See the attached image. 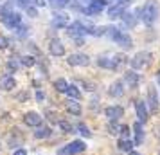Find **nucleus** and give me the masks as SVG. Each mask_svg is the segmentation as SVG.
Listing matches in <instances>:
<instances>
[{
    "instance_id": "1a4fd4ad",
    "label": "nucleus",
    "mask_w": 160,
    "mask_h": 155,
    "mask_svg": "<svg viewBox=\"0 0 160 155\" xmlns=\"http://www.w3.org/2000/svg\"><path fill=\"white\" fill-rule=\"evenodd\" d=\"M49 52H51L52 56H56V58L63 56V54H65V45H63V42L58 40V38L51 40V44H49Z\"/></svg>"
},
{
    "instance_id": "72a5a7b5",
    "label": "nucleus",
    "mask_w": 160,
    "mask_h": 155,
    "mask_svg": "<svg viewBox=\"0 0 160 155\" xmlns=\"http://www.w3.org/2000/svg\"><path fill=\"white\" fill-rule=\"evenodd\" d=\"M6 47H8V38L0 34V49H6Z\"/></svg>"
},
{
    "instance_id": "79ce46f5",
    "label": "nucleus",
    "mask_w": 160,
    "mask_h": 155,
    "mask_svg": "<svg viewBox=\"0 0 160 155\" xmlns=\"http://www.w3.org/2000/svg\"><path fill=\"white\" fill-rule=\"evenodd\" d=\"M130 155H140V153H137V152H133V150H131V152H130Z\"/></svg>"
},
{
    "instance_id": "aec40b11",
    "label": "nucleus",
    "mask_w": 160,
    "mask_h": 155,
    "mask_svg": "<svg viewBox=\"0 0 160 155\" xmlns=\"http://www.w3.org/2000/svg\"><path fill=\"white\" fill-rule=\"evenodd\" d=\"M133 128H135V144H142V141H144V132H142V123H140V121H137V123L133 125Z\"/></svg>"
},
{
    "instance_id": "37998d69",
    "label": "nucleus",
    "mask_w": 160,
    "mask_h": 155,
    "mask_svg": "<svg viewBox=\"0 0 160 155\" xmlns=\"http://www.w3.org/2000/svg\"><path fill=\"white\" fill-rule=\"evenodd\" d=\"M2 11H4V9H2V6H0V16H2Z\"/></svg>"
},
{
    "instance_id": "5701e85b",
    "label": "nucleus",
    "mask_w": 160,
    "mask_h": 155,
    "mask_svg": "<svg viewBox=\"0 0 160 155\" xmlns=\"http://www.w3.org/2000/svg\"><path fill=\"white\" fill-rule=\"evenodd\" d=\"M65 94L70 97V99H79V97H81V92L78 90V87H76V85H68V89H67Z\"/></svg>"
},
{
    "instance_id": "7c9ffc66",
    "label": "nucleus",
    "mask_w": 160,
    "mask_h": 155,
    "mask_svg": "<svg viewBox=\"0 0 160 155\" xmlns=\"http://www.w3.org/2000/svg\"><path fill=\"white\" fill-rule=\"evenodd\" d=\"M25 11H27V15H29L31 18H36V16H38L36 6H27V8H25Z\"/></svg>"
},
{
    "instance_id": "9d476101",
    "label": "nucleus",
    "mask_w": 160,
    "mask_h": 155,
    "mask_svg": "<svg viewBox=\"0 0 160 155\" xmlns=\"http://www.w3.org/2000/svg\"><path fill=\"white\" fill-rule=\"evenodd\" d=\"M68 63L74 67H85L90 63V58L87 54H81V52H76V54H70L68 56Z\"/></svg>"
},
{
    "instance_id": "9b49d317",
    "label": "nucleus",
    "mask_w": 160,
    "mask_h": 155,
    "mask_svg": "<svg viewBox=\"0 0 160 155\" xmlns=\"http://www.w3.org/2000/svg\"><path fill=\"white\" fill-rule=\"evenodd\" d=\"M51 23L54 29H61V27H67L68 25V16L65 13H54L51 18Z\"/></svg>"
},
{
    "instance_id": "f03ea898",
    "label": "nucleus",
    "mask_w": 160,
    "mask_h": 155,
    "mask_svg": "<svg viewBox=\"0 0 160 155\" xmlns=\"http://www.w3.org/2000/svg\"><path fill=\"white\" fill-rule=\"evenodd\" d=\"M106 34H108L113 42H117V45H121L122 49H131V36L126 33V31H121L117 29V27H106Z\"/></svg>"
},
{
    "instance_id": "c9c22d12",
    "label": "nucleus",
    "mask_w": 160,
    "mask_h": 155,
    "mask_svg": "<svg viewBox=\"0 0 160 155\" xmlns=\"http://www.w3.org/2000/svg\"><path fill=\"white\" fill-rule=\"evenodd\" d=\"M8 67L11 69V70H15V69H18V61H15V59H11L8 63Z\"/></svg>"
},
{
    "instance_id": "39448f33",
    "label": "nucleus",
    "mask_w": 160,
    "mask_h": 155,
    "mask_svg": "<svg viewBox=\"0 0 160 155\" xmlns=\"http://www.w3.org/2000/svg\"><path fill=\"white\" fill-rule=\"evenodd\" d=\"M151 52H148V51H140L137 52L133 58L130 59V65L133 70H137V69H142V67H148L149 63H151Z\"/></svg>"
},
{
    "instance_id": "b1692460",
    "label": "nucleus",
    "mask_w": 160,
    "mask_h": 155,
    "mask_svg": "<svg viewBox=\"0 0 160 155\" xmlns=\"http://www.w3.org/2000/svg\"><path fill=\"white\" fill-rule=\"evenodd\" d=\"M54 87H56V90H58V92H67V89H68V83H67L63 78H59V80H56Z\"/></svg>"
},
{
    "instance_id": "6ab92c4d",
    "label": "nucleus",
    "mask_w": 160,
    "mask_h": 155,
    "mask_svg": "<svg viewBox=\"0 0 160 155\" xmlns=\"http://www.w3.org/2000/svg\"><path fill=\"white\" fill-rule=\"evenodd\" d=\"M137 15L138 13H128V11H126V13L122 15L124 25H126V27H133V25L137 23Z\"/></svg>"
},
{
    "instance_id": "dca6fc26",
    "label": "nucleus",
    "mask_w": 160,
    "mask_h": 155,
    "mask_svg": "<svg viewBox=\"0 0 160 155\" xmlns=\"http://www.w3.org/2000/svg\"><path fill=\"white\" fill-rule=\"evenodd\" d=\"M16 87V80L15 78H13V76H2V78H0V89L2 90H13Z\"/></svg>"
},
{
    "instance_id": "bb28decb",
    "label": "nucleus",
    "mask_w": 160,
    "mask_h": 155,
    "mask_svg": "<svg viewBox=\"0 0 160 155\" xmlns=\"http://www.w3.org/2000/svg\"><path fill=\"white\" fill-rule=\"evenodd\" d=\"M20 63H22L23 67H32L36 63V59L32 58V56H22V58H20Z\"/></svg>"
},
{
    "instance_id": "2f4dec72",
    "label": "nucleus",
    "mask_w": 160,
    "mask_h": 155,
    "mask_svg": "<svg viewBox=\"0 0 160 155\" xmlns=\"http://www.w3.org/2000/svg\"><path fill=\"white\" fill-rule=\"evenodd\" d=\"M45 116L51 119L52 123H58V119H56L58 116H56V112H54V110H47V112H45Z\"/></svg>"
},
{
    "instance_id": "20e7f679",
    "label": "nucleus",
    "mask_w": 160,
    "mask_h": 155,
    "mask_svg": "<svg viewBox=\"0 0 160 155\" xmlns=\"http://www.w3.org/2000/svg\"><path fill=\"white\" fill-rule=\"evenodd\" d=\"M2 22L8 29H16L18 25H22V15L16 13V11H8L4 9L2 11Z\"/></svg>"
},
{
    "instance_id": "7ed1b4c3",
    "label": "nucleus",
    "mask_w": 160,
    "mask_h": 155,
    "mask_svg": "<svg viewBox=\"0 0 160 155\" xmlns=\"http://www.w3.org/2000/svg\"><path fill=\"white\" fill-rule=\"evenodd\" d=\"M126 61L124 54H113V56H99L97 58V65L104 67V69H117V67Z\"/></svg>"
},
{
    "instance_id": "a211bd4d",
    "label": "nucleus",
    "mask_w": 160,
    "mask_h": 155,
    "mask_svg": "<svg viewBox=\"0 0 160 155\" xmlns=\"http://www.w3.org/2000/svg\"><path fill=\"white\" fill-rule=\"evenodd\" d=\"M124 81H126L128 87L135 89V87L138 85V74L135 72V70H128V72L124 74Z\"/></svg>"
},
{
    "instance_id": "c85d7f7f",
    "label": "nucleus",
    "mask_w": 160,
    "mask_h": 155,
    "mask_svg": "<svg viewBox=\"0 0 160 155\" xmlns=\"http://www.w3.org/2000/svg\"><path fill=\"white\" fill-rule=\"evenodd\" d=\"M78 130H79V133L83 135V137H90V135H92V133H90V130H88V126L83 125V123H79V125H78Z\"/></svg>"
},
{
    "instance_id": "4be33fe9",
    "label": "nucleus",
    "mask_w": 160,
    "mask_h": 155,
    "mask_svg": "<svg viewBox=\"0 0 160 155\" xmlns=\"http://www.w3.org/2000/svg\"><path fill=\"white\" fill-rule=\"evenodd\" d=\"M34 137H36V139L51 137V128H47V126H38V130L34 132Z\"/></svg>"
},
{
    "instance_id": "0eeeda50",
    "label": "nucleus",
    "mask_w": 160,
    "mask_h": 155,
    "mask_svg": "<svg viewBox=\"0 0 160 155\" xmlns=\"http://www.w3.org/2000/svg\"><path fill=\"white\" fill-rule=\"evenodd\" d=\"M85 142L83 141H72V142H68L65 148H61L58 152V155H76V153H81V152H85Z\"/></svg>"
},
{
    "instance_id": "cd10ccee",
    "label": "nucleus",
    "mask_w": 160,
    "mask_h": 155,
    "mask_svg": "<svg viewBox=\"0 0 160 155\" xmlns=\"http://www.w3.org/2000/svg\"><path fill=\"white\" fill-rule=\"evenodd\" d=\"M58 125H59V128H61L65 133H70L74 130L72 125H70V123H67V121H58Z\"/></svg>"
},
{
    "instance_id": "f257e3e1",
    "label": "nucleus",
    "mask_w": 160,
    "mask_h": 155,
    "mask_svg": "<svg viewBox=\"0 0 160 155\" xmlns=\"http://www.w3.org/2000/svg\"><path fill=\"white\" fill-rule=\"evenodd\" d=\"M138 15H142L140 18H142V22H144L146 25H153L160 16L158 2H157V0H148L144 6H142V9L138 11Z\"/></svg>"
},
{
    "instance_id": "2eb2a0df",
    "label": "nucleus",
    "mask_w": 160,
    "mask_h": 155,
    "mask_svg": "<svg viewBox=\"0 0 160 155\" xmlns=\"http://www.w3.org/2000/svg\"><path fill=\"white\" fill-rule=\"evenodd\" d=\"M124 13H126V9H124V6H122V4H119V2H117L115 6H110V8H108V16L112 18V20L122 18Z\"/></svg>"
},
{
    "instance_id": "a19ab883",
    "label": "nucleus",
    "mask_w": 160,
    "mask_h": 155,
    "mask_svg": "<svg viewBox=\"0 0 160 155\" xmlns=\"http://www.w3.org/2000/svg\"><path fill=\"white\" fill-rule=\"evenodd\" d=\"M25 97H27V94H25V92H22V94H20V101H23Z\"/></svg>"
},
{
    "instance_id": "6e6552de",
    "label": "nucleus",
    "mask_w": 160,
    "mask_h": 155,
    "mask_svg": "<svg viewBox=\"0 0 160 155\" xmlns=\"http://www.w3.org/2000/svg\"><path fill=\"white\" fill-rule=\"evenodd\" d=\"M146 105H148L149 112L158 110V94H157L155 87H149V90H148V101H146Z\"/></svg>"
},
{
    "instance_id": "ddd939ff",
    "label": "nucleus",
    "mask_w": 160,
    "mask_h": 155,
    "mask_svg": "<svg viewBox=\"0 0 160 155\" xmlns=\"http://www.w3.org/2000/svg\"><path fill=\"white\" fill-rule=\"evenodd\" d=\"M23 121H25V125H29V126H42L43 117H42L40 114H36V112H27L25 117H23Z\"/></svg>"
},
{
    "instance_id": "393cba45",
    "label": "nucleus",
    "mask_w": 160,
    "mask_h": 155,
    "mask_svg": "<svg viewBox=\"0 0 160 155\" xmlns=\"http://www.w3.org/2000/svg\"><path fill=\"white\" fill-rule=\"evenodd\" d=\"M119 148L122 150V152H131V148H133V142L130 139H122L119 141Z\"/></svg>"
},
{
    "instance_id": "58836bf2",
    "label": "nucleus",
    "mask_w": 160,
    "mask_h": 155,
    "mask_svg": "<svg viewBox=\"0 0 160 155\" xmlns=\"http://www.w3.org/2000/svg\"><path fill=\"white\" fill-rule=\"evenodd\" d=\"M34 4H36V8H43L47 2H45V0H34Z\"/></svg>"
},
{
    "instance_id": "f3484780",
    "label": "nucleus",
    "mask_w": 160,
    "mask_h": 155,
    "mask_svg": "<svg viewBox=\"0 0 160 155\" xmlns=\"http://www.w3.org/2000/svg\"><path fill=\"white\" fill-rule=\"evenodd\" d=\"M108 94L112 97H121L124 94V85L122 81H113L112 85H110V89H108Z\"/></svg>"
},
{
    "instance_id": "4c0bfd02",
    "label": "nucleus",
    "mask_w": 160,
    "mask_h": 155,
    "mask_svg": "<svg viewBox=\"0 0 160 155\" xmlns=\"http://www.w3.org/2000/svg\"><path fill=\"white\" fill-rule=\"evenodd\" d=\"M29 2H31V0H18V4H20V8H23V9H25L27 6H29Z\"/></svg>"
},
{
    "instance_id": "f704fd0d",
    "label": "nucleus",
    "mask_w": 160,
    "mask_h": 155,
    "mask_svg": "<svg viewBox=\"0 0 160 155\" xmlns=\"http://www.w3.org/2000/svg\"><path fill=\"white\" fill-rule=\"evenodd\" d=\"M43 99H45V94L42 92V90H38V92H36V101H38V103H42Z\"/></svg>"
},
{
    "instance_id": "c756f323",
    "label": "nucleus",
    "mask_w": 160,
    "mask_h": 155,
    "mask_svg": "<svg viewBox=\"0 0 160 155\" xmlns=\"http://www.w3.org/2000/svg\"><path fill=\"white\" fill-rule=\"evenodd\" d=\"M16 36L25 38L27 36V27H25V25H18V27H16Z\"/></svg>"
},
{
    "instance_id": "c03bdc74",
    "label": "nucleus",
    "mask_w": 160,
    "mask_h": 155,
    "mask_svg": "<svg viewBox=\"0 0 160 155\" xmlns=\"http://www.w3.org/2000/svg\"><path fill=\"white\" fill-rule=\"evenodd\" d=\"M158 81H160V72H158Z\"/></svg>"
},
{
    "instance_id": "423d86ee",
    "label": "nucleus",
    "mask_w": 160,
    "mask_h": 155,
    "mask_svg": "<svg viewBox=\"0 0 160 155\" xmlns=\"http://www.w3.org/2000/svg\"><path fill=\"white\" fill-rule=\"evenodd\" d=\"M106 8H108V0H90L88 6L83 9V13L85 15H99Z\"/></svg>"
},
{
    "instance_id": "e433bc0d",
    "label": "nucleus",
    "mask_w": 160,
    "mask_h": 155,
    "mask_svg": "<svg viewBox=\"0 0 160 155\" xmlns=\"http://www.w3.org/2000/svg\"><path fill=\"white\" fill-rule=\"evenodd\" d=\"M121 133H122L124 137H128V135H130V128H128V126H121Z\"/></svg>"
},
{
    "instance_id": "4468645a",
    "label": "nucleus",
    "mask_w": 160,
    "mask_h": 155,
    "mask_svg": "<svg viewBox=\"0 0 160 155\" xmlns=\"http://www.w3.org/2000/svg\"><path fill=\"white\" fill-rule=\"evenodd\" d=\"M122 106H108L106 110H104V116L110 119V121H117V119H121L122 117Z\"/></svg>"
},
{
    "instance_id": "ea45409f",
    "label": "nucleus",
    "mask_w": 160,
    "mask_h": 155,
    "mask_svg": "<svg viewBox=\"0 0 160 155\" xmlns=\"http://www.w3.org/2000/svg\"><path fill=\"white\" fill-rule=\"evenodd\" d=\"M13 155H27V152H25V150H22V148H20V150H16L15 153Z\"/></svg>"
},
{
    "instance_id": "f8f14e48",
    "label": "nucleus",
    "mask_w": 160,
    "mask_h": 155,
    "mask_svg": "<svg viewBox=\"0 0 160 155\" xmlns=\"http://www.w3.org/2000/svg\"><path fill=\"white\" fill-rule=\"evenodd\" d=\"M135 110H137V117H138V121H140V123L148 121V116H149V112H148V105H146V101L138 99L137 103H135Z\"/></svg>"
},
{
    "instance_id": "412c9836",
    "label": "nucleus",
    "mask_w": 160,
    "mask_h": 155,
    "mask_svg": "<svg viewBox=\"0 0 160 155\" xmlns=\"http://www.w3.org/2000/svg\"><path fill=\"white\" fill-rule=\"evenodd\" d=\"M67 110L70 112V114H74V116H81V106L78 101H74V99H70L68 103H67Z\"/></svg>"
},
{
    "instance_id": "473e14b6",
    "label": "nucleus",
    "mask_w": 160,
    "mask_h": 155,
    "mask_svg": "<svg viewBox=\"0 0 160 155\" xmlns=\"http://www.w3.org/2000/svg\"><path fill=\"white\" fill-rule=\"evenodd\" d=\"M108 130H110V133H112V135H117V133H119V130H121V128H119V126H117V125H113V123H112V125L108 126Z\"/></svg>"
},
{
    "instance_id": "a878e982",
    "label": "nucleus",
    "mask_w": 160,
    "mask_h": 155,
    "mask_svg": "<svg viewBox=\"0 0 160 155\" xmlns=\"http://www.w3.org/2000/svg\"><path fill=\"white\" fill-rule=\"evenodd\" d=\"M49 4L54 9H61V8H65V6H68V0H49Z\"/></svg>"
}]
</instances>
